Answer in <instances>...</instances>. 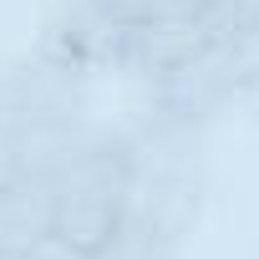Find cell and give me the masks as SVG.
Segmentation results:
<instances>
[{"mask_svg":"<svg viewBox=\"0 0 259 259\" xmlns=\"http://www.w3.org/2000/svg\"><path fill=\"white\" fill-rule=\"evenodd\" d=\"M133 173H138L133 133L87 122L66 158L36 183L46 193V234H56L81 254H97L133 203Z\"/></svg>","mask_w":259,"mask_h":259,"instance_id":"1","label":"cell"},{"mask_svg":"<svg viewBox=\"0 0 259 259\" xmlns=\"http://www.w3.org/2000/svg\"><path fill=\"white\" fill-rule=\"evenodd\" d=\"M219 26L208 11H153L127 21V46H122V71H138L143 81H158L168 71H178L183 61L203 56L208 46H219Z\"/></svg>","mask_w":259,"mask_h":259,"instance_id":"2","label":"cell"},{"mask_svg":"<svg viewBox=\"0 0 259 259\" xmlns=\"http://www.w3.org/2000/svg\"><path fill=\"white\" fill-rule=\"evenodd\" d=\"M148 87H153V107H148V112L163 117V122L193 127V133H203V127H208L224 107H234V97H239V81H234V66H229L224 41L208 46L203 56L183 61L178 71L148 81Z\"/></svg>","mask_w":259,"mask_h":259,"instance_id":"3","label":"cell"},{"mask_svg":"<svg viewBox=\"0 0 259 259\" xmlns=\"http://www.w3.org/2000/svg\"><path fill=\"white\" fill-rule=\"evenodd\" d=\"M122 46H127L122 16L102 11L97 0H61V11L46 21V36L36 51L92 76V71H122Z\"/></svg>","mask_w":259,"mask_h":259,"instance_id":"4","label":"cell"},{"mask_svg":"<svg viewBox=\"0 0 259 259\" xmlns=\"http://www.w3.org/2000/svg\"><path fill=\"white\" fill-rule=\"evenodd\" d=\"M183 254V234H173L168 224H158L153 213L127 203L122 224L112 229V239L92 254V259H178Z\"/></svg>","mask_w":259,"mask_h":259,"instance_id":"5","label":"cell"},{"mask_svg":"<svg viewBox=\"0 0 259 259\" xmlns=\"http://www.w3.org/2000/svg\"><path fill=\"white\" fill-rule=\"evenodd\" d=\"M41 234H46V193L36 183L0 178V259L26 249Z\"/></svg>","mask_w":259,"mask_h":259,"instance_id":"6","label":"cell"},{"mask_svg":"<svg viewBox=\"0 0 259 259\" xmlns=\"http://www.w3.org/2000/svg\"><path fill=\"white\" fill-rule=\"evenodd\" d=\"M224 51H229V66H234L239 97H259V26L224 36Z\"/></svg>","mask_w":259,"mask_h":259,"instance_id":"7","label":"cell"},{"mask_svg":"<svg viewBox=\"0 0 259 259\" xmlns=\"http://www.w3.org/2000/svg\"><path fill=\"white\" fill-rule=\"evenodd\" d=\"M6 259H92V254H81V249L61 244L56 234H41V239H31L26 249H16V254H6Z\"/></svg>","mask_w":259,"mask_h":259,"instance_id":"8","label":"cell"},{"mask_svg":"<svg viewBox=\"0 0 259 259\" xmlns=\"http://www.w3.org/2000/svg\"><path fill=\"white\" fill-rule=\"evenodd\" d=\"M102 11H112V16H122V21H138V16H153V11H163V0H97Z\"/></svg>","mask_w":259,"mask_h":259,"instance_id":"9","label":"cell"},{"mask_svg":"<svg viewBox=\"0 0 259 259\" xmlns=\"http://www.w3.org/2000/svg\"><path fill=\"white\" fill-rule=\"evenodd\" d=\"M224 0H163V11H213Z\"/></svg>","mask_w":259,"mask_h":259,"instance_id":"10","label":"cell"}]
</instances>
